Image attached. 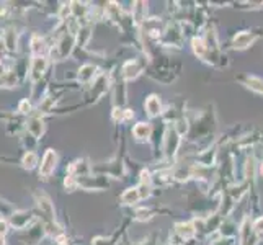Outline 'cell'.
<instances>
[{
	"label": "cell",
	"mask_w": 263,
	"mask_h": 245,
	"mask_svg": "<svg viewBox=\"0 0 263 245\" xmlns=\"http://www.w3.org/2000/svg\"><path fill=\"white\" fill-rule=\"evenodd\" d=\"M36 204H38V210L43 214V222L44 225L49 229L52 228V224L56 222V213H54V206L51 203V199L48 195L44 193H34Z\"/></svg>",
	"instance_id": "1"
},
{
	"label": "cell",
	"mask_w": 263,
	"mask_h": 245,
	"mask_svg": "<svg viewBox=\"0 0 263 245\" xmlns=\"http://www.w3.org/2000/svg\"><path fill=\"white\" fill-rule=\"evenodd\" d=\"M72 46H74V34H69V33L62 34V38L59 40L58 46L52 48V51H51L52 58L56 61L66 59L70 54V51H72Z\"/></svg>",
	"instance_id": "2"
},
{
	"label": "cell",
	"mask_w": 263,
	"mask_h": 245,
	"mask_svg": "<svg viewBox=\"0 0 263 245\" xmlns=\"http://www.w3.org/2000/svg\"><path fill=\"white\" fill-rule=\"evenodd\" d=\"M56 163H58V154L54 152L52 149H48L44 152L43 160H41V167H40V177L43 178H48L54 168H56Z\"/></svg>",
	"instance_id": "3"
},
{
	"label": "cell",
	"mask_w": 263,
	"mask_h": 245,
	"mask_svg": "<svg viewBox=\"0 0 263 245\" xmlns=\"http://www.w3.org/2000/svg\"><path fill=\"white\" fill-rule=\"evenodd\" d=\"M33 221V216L30 211H15L8 217V224L15 229H26Z\"/></svg>",
	"instance_id": "4"
},
{
	"label": "cell",
	"mask_w": 263,
	"mask_h": 245,
	"mask_svg": "<svg viewBox=\"0 0 263 245\" xmlns=\"http://www.w3.org/2000/svg\"><path fill=\"white\" fill-rule=\"evenodd\" d=\"M48 69V59L44 56H36L31 59V66H30V79L31 82H38L43 74Z\"/></svg>",
	"instance_id": "5"
},
{
	"label": "cell",
	"mask_w": 263,
	"mask_h": 245,
	"mask_svg": "<svg viewBox=\"0 0 263 245\" xmlns=\"http://www.w3.org/2000/svg\"><path fill=\"white\" fill-rule=\"evenodd\" d=\"M26 129H28V133L34 136L36 139H40L44 134V131H46V124H44V121L40 120V118H31V120L26 123Z\"/></svg>",
	"instance_id": "6"
},
{
	"label": "cell",
	"mask_w": 263,
	"mask_h": 245,
	"mask_svg": "<svg viewBox=\"0 0 263 245\" xmlns=\"http://www.w3.org/2000/svg\"><path fill=\"white\" fill-rule=\"evenodd\" d=\"M44 49H46V44H44V40L41 38V36L38 34H34L33 38H31V52H33V56H43V52Z\"/></svg>",
	"instance_id": "7"
},
{
	"label": "cell",
	"mask_w": 263,
	"mask_h": 245,
	"mask_svg": "<svg viewBox=\"0 0 263 245\" xmlns=\"http://www.w3.org/2000/svg\"><path fill=\"white\" fill-rule=\"evenodd\" d=\"M141 198H142V195L139 193V188H129L128 192H124L121 196L123 203H126V204H133L136 201H139Z\"/></svg>",
	"instance_id": "8"
},
{
	"label": "cell",
	"mask_w": 263,
	"mask_h": 245,
	"mask_svg": "<svg viewBox=\"0 0 263 245\" xmlns=\"http://www.w3.org/2000/svg\"><path fill=\"white\" fill-rule=\"evenodd\" d=\"M139 74V66H138V62L136 61H129V62H126L124 67H123V76L126 79H133Z\"/></svg>",
	"instance_id": "9"
},
{
	"label": "cell",
	"mask_w": 263,
	"mask_h": 245,
	"mask_svg": "<svg viewBox=\"0 0 263 245\" xmlns=\"http://www.w3.org/2000/svg\"><path fill=\"white\" fill-rule=\"evenodd\" d=\"M36 163H38V157H36V154L34 152H26L23 159H22V165L23 168L26 170H31L36 167Z\"/></svg>",
	"instance_id": "10"
},
{
	"label": "cell",
	"mask_w": 263,
	"mask_h": 245,
	"mask_svg": "<svg viewBox=\"0 0 263 245\" xmlns=\"http://www.w3.org/2000/svg\"><path fill=\"white\" fill-rule=\"evenodd\" d=\"M146 108L151 116H156L160 113V103H159V98L157 97H151L147 102H146Z\"/></svg>",
	"instance_id": "11"
},
{
	"label": "cell",
	"mask_w": 263,
	"mask_h": 245,
	"mask_svg": "<svg viewBox=\"0 0 263 245\" xmlns=\"http://www.w3.org/2000/svg\"><path fill=\"white\" fill-rule=\"evenodd\" d=\"M93 74H95V67L93 66H84L79 72V80L80 82H88L90 79L93 77Z\"/></svg>",
	"instance_id": "12"
},
{
	"label": "cell",
	"mask_w": 263,
	"mask_h": 245,
	"mask_svg": "<svg viewBox=\"0 0 263 245\" xmlns=\"http://www.w3.org/2000/svg\"><path fill=\"white\" fill-rule=\"evenodd\" d=\"M250 43H252V38L249 33H242L239 36H235V40H234L235 48H247Z\"/></svg>",
	"instance_id": "13"
},
{
	"label": "cell",
	"mask_w": 263,
	"mask_h": 245,
	"mask_svg": "<svg viewBox=\"0 0 263 245\" xmlns=\"http://www.w3.org/2000/svg\"><path fill=\"white\" fill-rule=\"evenodd\" d=\"M134 136L136 138H147L149 133H151V126L147 123H139L138 126L134 128Z\"/></svg>",
	"instance_id": "14"
},
{
	"label": "cell",
	"mask_w": 263,
	"mask_h": 245,
	"mask_svg": "<svg viewBox=\"0 0 263 245\" xmlns=\"http://www.w3.org/2000/svg\"><path fill=\"white\" fill-rule=\"evenodd\" d=\"M177 232L183 235V237H192L195 234V229L192 224H180V225H177Z\"/></svg>",
	"instance_id": "15"
},
{
	"label": "cell",
	"mask_w": 263,
	"mask_h": 245,
	"mask_svg": "<svg viewBox=\"0 0 263 245\" xmlns=\"http://www.w3.org/2000/svg\"><path fill=\"white\" fill-rule=\"evenodd\" d=\"M52 105H54V100H52L51 97H46V98H44L43 102L40 103V110L48 113V111L51 110V108H52Z\"/></svg>",
	"instance_id": "16"
},
{
	"label": "cell",
	"mask_w": 263,
	"mask_h": 245,
	"mask_svg": "<svg viewBox=\"0 0 263 245\" xmlns=\"http://www.w3.org/2000/svg\"><path fill=\"white\" fill-rule=\"evenodd\" d=\"M18 111H20L22 115H26V113L31 111V105H30L28 100H22L20 105H18Z\"/></svg>",
	"instance_id": "17"
},
{
	"label": "cell",
	"mask_w": 263,
	"mask_h": 245,
	"mask_svg": "<svg viewBox=\"0 0 263 245\" xmlns=\"http://www.w3.org/2000/svg\"><path fill=\"white\" fill-rule=\"evenodd\" d=\"M5 52H7V44H5L4 38H0V61H4Z\"/></svg>",
	"instance_id": "18"
},
{
	"label": "cell",
	"mask_w": 263,
	"mask_h": 245,
	"mask_svg": "<svg viewBox=\"0 0 263 245\" xmlns=\"http://www.w3.org/2000/svg\"><path fill=\"white\" fill-rule=\"evenodd\" d=\"M257 231H263V219H258L257 222H255V225H253Z\"/></svg>",
	"instance_id": "19"
},
{
	"label": "cell",
	"mask_w": 263,
	"mask_h": 245,
	"mask_svg": "<svg viewBox=\"0 0 263 245\" xmlns=\"http://www.w3.org/2000/svg\"><path fill=\"white\" fill-rule=\"evenodd\" d=\"M58 242H59V245H67V243H66V239H64V237H59V239H58Z\"/></svg>",
	"instance_id": "20"
},
{
	"label": "cell",
	"mask_w": 263,
	"mask_h": 245,
	"mask_svg": "<svg viewBox=\"0 0 263 245\" xmlns=\"http://www.w3.org/2000/svg\"><path fill=\"white\" fill-rule=\"evenodd\" d=\"M0 245H7V243H5V239H4V237H0Z\"/></svg>",
	"instance_id": "21"
},
{
	"label": "cell",
	"mask_w": 263,
	"mask_h": 245,
	"mask_svg": "<svg viewBox=\"0 0 263 245\" xmlns=\"http://www.w3.org/2000/svg\"><path fill=\"white\" fill-rule=\"evenodd\" d=\"M0 219H2V217H0Z\"/></svg>",
	"instance_id": "22"
}]
</instances>
